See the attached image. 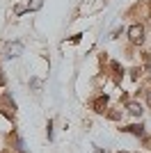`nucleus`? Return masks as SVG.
Listing matches in <instances>:
<instances>
[{"label": "nucleus", "mask_w": 151, "mask_h": 153, "mask_svg": "<svg viewBox=\"0 0 151 153\" xmlns=\"http://www.w3.org/2000/svg\"><path fill=\"white\" fill-rule=\"evenodd\" d=\"M128 37H131L133 44H142V39H144V27L142 25H131L128 27Z\"/></svg>", "instance_id": "1"}, {"label": "nucleus", "mask_w": 151, "mask_h": 153, "mask_svg": "<svg viewBox=\"0 0 151 153\" xmlns=\"http://www.w3.org/2000/svg\"><path fill=\"white\" fill-rule=\"evenodd\" d=\"M105 105H108V98H105V96H103V98H96V101H94L96 112H103V110H105Z\"/></svg>", "instance_id": "2"}, {"label": "nucleus", "mask_w": 151, "mask_h": 153, "mask_svg": "<svg viewBox=\"0 0 151 153\" xmlns=\"http://www.w3.org/2000/svg\"><path fill=\"white\" fill-rule=\"evenodd\" d=\"M21 51H23V46H21V44H14V46H9V57H16V55H19Z\"/></svg>", "instance_id": "3"}, {"label": "nucleus", "mask_w": 151, "mask_h": 153, "mask_svg": "<svg viewBox=\"0 0 151 153\" xmlns=\"http://www.w3.org/2000/svg\"><path fill=\"white\" fill-rule=\"evenodd\" d=\"M128 110H131L133 117H140V114H142V108H140L138 103H131V105H128Z\"/></svg>", "instance_id": "4"}, {"label": "nucleus", "mask_w": 151, "mask_h": 153, "mask_svg": "<svg viewBox=\"0 0 151 153\" xmlns=\"http://www.w3.org/2000/svg\"><path fill=\"white\" fill-rule=\"evenodd\" d=\"M28 9H41V0H32V5H28Z\"/></svg>", "instance_id": "5"}, {"label": "nucleus", "mask_w": 151, "mask_h": 153, "mask_svg": "<svg viewBox=\"0 0 151 153\" xmlns=\"http://www.w3.org/2000/svg\"><path fill=\"white\" fill-rule=\"evenodd\" d=\"M128 130H131V133H135V135H142V126H131Z\"/></svg>", "instance_id": "6"}, {"label": "nucleus", "mask_w": 151, "mask_h": 153, "mask_svg": "<svg viewBox=\"0 0 151 153\" xmlns=\"http://www.w3.org/2000/svg\"><path fill=\"white\" fill-rule=\"evenodd\" d=\"M149 105H151V94H149Z\"/></svg>", "instance_id": "7"}, {"label": "nucleus", "mask_w": 151, "mask_h": 153, "mask_svg": "<svg viewBox=\"0 0 151 153\" xmlns=\"http://www.w3.org/2000/svg\"><path fill=\"white\" fill-rule=\"evenodd\" d=\"M0 82H2V76H0Z\"/></svg>", "instance_id": "8"}]
</instances>
